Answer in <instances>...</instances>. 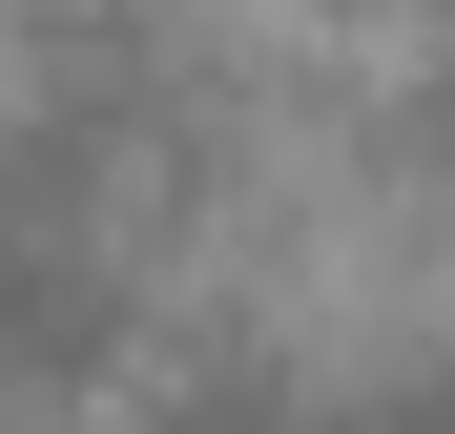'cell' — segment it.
Listing matches in <instances>:
<instances>
[{
  "instance_id": "obj_1",
  "label": "cell",
  "mask_w": 455,
  "mask_h": 434,
  "mask_svg": "<svg viewBox=\"0 0 455 434\" xmlns=\"http://www.w3.org/2000/svg\"><path fill=\"white\" fill-rule=\"evenodd\" d=\"M414 145H435V186H455V62H435V104H414Z\"/></svg>"
},
{
  "instance_id": "obj_2",
  "label": "cell",
  "mask_w": 455,
  "mask_h": 434,
  "mask_svg": "<svg viewBox=\"0 0 455 434\" xmlns=\"http://www.w3.org/2000/svg\"><path fill=\"white\" fill-rule=\"evenodd\" d=\"M352 21H455V0H352Z\"/></svg>"
}]
</instances>
